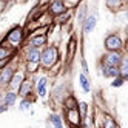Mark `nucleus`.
<instances>
[{
  "mask_svg": "<svg viewBox=\"0 0 128 128\" xmlns=\"http://www.w3.org/2000/svg\"><path fill=\"white\" fill-rule=\"evenodd\" d=\"M96 25H97V16H96V14L86 16V17H85V20L82 22V31H84V34L88 36L91 31L96 28Z\"/></svg>",
  "mask_w": 128,
  "mask_h": 128,
  "instance_id": "nucleus-11",
  "label": "nucleus"
},
{
  "mask_svg": "<svg viewBox=\"0 0 128 128\" xmlns=\"http://www.w3.org/2000/svg\"><path fill=\"white\" fill-rule=\"evenodd\" d=\"M117 70H119V76L124 77L126 80V77H128V57L126 56L122 57L120 63H119V66H117Z\"/></svg>",
  "mask_w": 128,
  "mask_h": 128,
  "instance_id": "nucleus-19",
  "label": "nucleus"
},
{
  "mask_svg": "<svg viewBox=\"0 0 128 128\" xmlns=\"http://www.w3.org/2000/svg\"><path fill=\"white\" fill-rule=\"evenodd\" d=\"M34 100H36V97H32V96L23 97V99L20 100V104H19V110H20V111H26V110H30L31 105L34 104Z\"/></svg>",
  "mask_w": 128,
  "mask_h": 128,
  "instance_id": "nucleus-22",
  "label": "nucleus"
},
{
  "mask_svg": "<svg viewBox=\"0 0 128 128\" xmlns=\"http://www.w3.org/2000/svg\"><path fill=\"white\" fill-rule=\"evenodd\" d=\"M71 16H72V10H66L65 12H62L56 17V23L57 25H63V23H66L71 20Z\"/></svg>",
  "mask_w": 128,
  "mask_h": 128,
  "instance_id": "nucleus-23",
  "label": "nucleus"
},
{
  "mask_svg": "<svg viewBox=\"0 0 128 128\" xmlns=\"http://www.w3.org/2000/svg\"><path fill=\"white\" fill-rule=\"evenodd\" d=\"M113 82H111V86L113 88H119V86H122L124 84H125V79L124 77H120V76H117V77H114V79H111Z\"/></svg>",
  "mask_w": 128,
  "mask_h": 128,
  "instance_id": "nucleus-27",
  "label": "nucleus"
},
{
  "mask_svg": "<svg viewBox=\"0 0 128 128\" xmlns=\"http://www.w3.org/2000/svg\"><path fill=\"white\" fill-rule=\"evenodd\" d=\"M46 43H48V32L46 34H31L28 42H26V46L42 50L43 46H46Z\"/></svg>",
  "mask_w": 128,
  "mask_h": 128,
  "instance_id": "nucleus-6",
  "label": "nucleus"
},
{
  "mask_svg": "<svg viewBox=\"0 0 128 128\" xmlns=\"http://www.w3.org/2000/svg\"><path fill=\"white\" fill-rule=\"evenodd\" d=\"M71 128H82V126H71Z\"/></svg>",
  "mask_w": 128,
  "mask_h": 128,
  "instance_id": "nucleus-34",
  "label": "nucleus"
},
{
  "mask_svg": "<svg viewBox=\"0 0 128 128\" xmlns=\"http://www.w3.org/2000/svg\"><path fill=\"white\" fill-rule=\"evenodd\" d=\"M17 93L16 91H11V90H8L6 93L2 96V104L5 105V106H8V108H11V106H14L16 104H17Z\"/></svg>",
  "mask_w": 128,
  "mask_h": 128,
  "instance_id": "nucleus-15",
  "label": "nucleus"
},
{
  "mask_svg": "<svg viewBox=\"0 0 128 128\" xmlns=\"http://www.w3.org/2000/svg\"><path fill=\"white\" fill-rule=\"evenodd\" d=\"M0 105H2V93H0Z\"/></svg>",
  "mask_w": 128,
  "mask_h": 128,
  "instance_id": "nucleus-33",
  "label": "nucleus"
},
{
  "mask_svg": "<svg viewBox=\"0 0 128 128\" xmlns=\"http://www.w3.org/2000/svg\"><path fill=\"white\" fill-rule=\"evenodd\" d=\"M50 124L52 128H63V119L57 113H51L50 114Z\"/></svg>",
  "mask_w": 128,
  "mask_h": 128,
  "instance_id": "nucleus-20",
  "label": "nucleus"
},
{
  "mask_svg": "<svg viewBox=\"0 0 128 128\" xmlns=\"http://www.w3.org/2000/svg\"><path fill=\"white\" fill-rule=\"evenodd\" d=\"M66 2H70V3H76L77 0H66Z\"/></svg>",
  "mask_w": 128,
  "mask_h": 128,
  "instance_id": "nucleus-32",
  "label": "nucleus"
},
{
  "mask_svg": "<svg viewBox=\"0 0 128 128\" xmlns=\"http://www.w3.org/2000/svg\"><path fill=\"white\" fill-rule=\"evenodd\" d=\"M122 5V0H106V6L110 10H117Z\"/></svg>",
  "mask_w": 128,
  "mask_h": 128,
  "instance_id": "nucleus-28",
  "label": "nucleus"
},
{
  "mask_svg": "<svg viewBox=\"0 0 128 128\" xmlns=\"http://www.w3.org/2000/svg\"><path fill=\"white\" fill-rule=\"evenodd\" d=\"M26 77V72L25 71H20V70H16V72H14V76H12V79H11V82H10V88L11 91H16L17 93V90H19V86H20V84L23 82V79Z\"/></svg>",
  "mask_w": 128,
  "mask_h": 128,
  "instance_id": "nucleus-12",
  "label": "nucleus"
},
{
  "mask_svg": "<svg viewBox=\"0 0 128 128\" xmlns=\"http://www.w3.org/2000/svg\"><path fill=\"white\" fill-rule=\"evenodd\" d=\"M104 46L106 51H122L124 50V42L120 39L119 34H108L105 37V42H104Z\"/></svg>",
  "mask_w": 128,
  "mask_h": 128,
  "instance_id": "nucleus-4",
  "label": "nucleus"
},
{
  "mask_svg": "<svg viewBox=\"0 0 128 128\" xmlns=\"http://www.w3.org/2000/svg\"><path fill=\"white\" fill-rule=\"evenodd\" d=\"M100 128H119V126H117V122H116V119H114L113 116L104 114L102 124H100Z\"/></svg>",
  "mask_w": 128,
  "mask_h": 128,
  "instance_id": "nucleus-18",
  "label": "nucleus"
},
{
  "mask_svg": "<svg viewBox=\"0 0 128 128\" xmlns=\"http://www.w3.org/2000/svg\"><path fill=\"white\" fill-rule=\"evenodd\" d=\"M79 85H80V88H82V91L84 93H90L91 91V84H90V79L85 76V74H79Z\"/></svg>",
  "mask_w": 128,
  "mask_h": 128,
  "instance_id": "nucleus-21",
  "label": "nucleus"
},
{
  "mask_svg": "<svg viewBox=\"0 0 128 128\" xmlns=\"http://www.w3.org/2000/svg\"><path fill=\"white\" fill-rule=\"evenodd\" d=\"M46 8H48V12H50L52 17H57L59 14H62V12L66 11V5H65V2H63V0H51L50 5H48Z\"/></svg>",
  "mask_w": 128,
  "mask_h": 128,
  "instance_id": "nucleus-9",
  "label": "nucleus"
},
{
  "mask_svg": "<svg viewBox=\"0 0 128 128\" xmlns=\"http://www.w3.org/2000/svg\"><path fill=\"white\" fill-rule=\"evenodd\" d=\"M122 57H124L122 51H106L104 56H102L100 63H102V65H106V66H114V68H117L119 63H120V60H122Z\"/></svg>",
  "mask_w": 128,
  "mask_h": 128,
  "instance_id": "nucleus-5",
  "label": "nucleus"
},
{
  "mask_svg": "<svg viewBox=\"0 0 128 128\" xmlns=\"http://www.w3.org/2000/svg\"><path fill=\"white\" fill-rule=\"evenodd\" d=\"M60 52L56 45H46L40 51V66L43 70H52L54 65L59 62Z\"/></svg>",
  "mask_w": 128,
  "mask_h": 128,
  "instance_id": "nucleus-1",
  "label": "nucleus"
},
{
  "mask_svg": "<svg viewBox=\"0 0 128 128\" xmlns=\"http://www.w3.org/2000/svg\"><path fill=\"white\" fill-rule=\"evenodd\" d=\"M12 59H14V57H10V59H2V60H0V70H3L6 65H10V63L12 62Z\"/></svg>",
  "mask_w": 128,
  "mask_h": 128,
  "instance_id": "nucleus-30",
  "label": "nucleus"
},
{
  "mask_svg": "<svg viewBox=\"0 0 128 128\" xmlns=\"http://www.w3.org/2000/svg\"><path fill=\"white\" fill-rule=\"evenodd\" d=\"M85 17H86V5H80L79 11H77V22L82 23L85 20Z\"/></svg>",
  "mask_w": 128,
  "mask_h": 128,
  "instance_id": "nucleus-26",
  "label": "nucleus"
},
{
  "mask_svg": "<svg viewBox=\"0 0 128 128\" xmlns=\"http://www.w3.org/2000/svg\"><path fill=\"white\" fill-rule=\"evenodd\" d=\"M6 110H8V106H5V105L2 104V105H0V114H2L3 111H6Z\"/></svg>",
  "mask_w": 128,
  "mask_h": 128,
  "instance_id": "nucleus-31",
  "label": "nucleus"
},
{
  "mask_svg": "<svg viewBox=\"0 0 128 128\" xmlns=\"http://www.w3.org/2000/svg\"><path fill=\"white\" fill-rule=\"evenodd\" d=\"M16 56V50H11L5 46V45H0V60L2 59H10V57H14Z\"/></svg>",
  "mask_w": 128,
  "mask_h": 128,
  "instance_id": "nucleus-24",
  "label": "nucleus"
},
{
  "mask_svg": "<svg viewBox=\"0 0 128 128\" xmlns=\"http://www.w3.org/2000/svg\"><path fill=\"white\" fill-rule=\"evenodd\" d=\"M80 66H82V74H85V76L88 77V74H90V68H88V63H86V59H85V57L80 59Z\"/></svg>",
  "mask_w": 128,
  "mask_h": 128,
  "instance_id": "nucleus-29",
  "label": "nucleus"
},
{
  "mask_svg": "<svg viewBox=\"0 0 128 128\" xmlns=\"http://www.w3.org/2000/svg\"><path fill=\"white\" fill-rule=\"evenodd\" d=\"M32 88H34V79L25 77L23 82L20 84V86H19V90H17V96H20L22 99L31 96L32 94Z\"/></svg>",
  "mask_w": 128,
  "mask_h": 128,
  "instance_id": "nucleus-8",
  "label": "nucleus"
},
{
  "mask_svg": "<svg viewBox=\"0 0 128 128\" xmlns=\"http://www.w3.org/2000/svg\"><path fill=\"white\" fill-rule=\"evenodd\" d=\"M62 104H63V110H65V111H70V110H76V108H77V99L72 96V94H68L65 99L62 100Z\"/></svg>",
  "mask_w": 128,
  "mask_h": 128,
  "instance_id": "nucleus-17",
  "label": "nucleus"
},
{
  "mask_svg": "<svg viewBox=\"0 0 128 128\" xmlns=\"http://www.w3.org/2000/svg\"><path fill=\"white\" fill-rule=\"evenodd\" d=\"M48 84H50V80H48V76H45V74H40L36 77V82H34V88H36V96H37L39 99L45 100L48 97Z\"/></svg>",
  "mask_w": 128,
  "mask_h": 128,
  "instance_id": "nucleus-3",
  "label": "nucleus"
},
{
  "mask_svg": "<svg viewBox=\"0 0 128 128\" xmlns=\"http://www.w3.org/2000/svg\"><path fill=\"white\" fill-rule=\"evenodd\" d=\"M76 51H77V39H76V36H71L70 42L66 43V63L72 62V59L76 56Z\"/></svg>",
  "mask_w": 128,
  "mask_h": 128,
  "instance_id": "nucleus-13",
  "label": "nucleus"
},
{
  "mask_svg": "<svg viewBox=\"0 0 128 128\" xmlns=\"http://www.w3.org/2000/svg\"><path fill=\"white\" fill-rule=\"evenodd\" d=\"M16 66L12 65V63H10V65H6L3 70H0V88H8L10 86V82L14 76L16 72Z\"/></svg>",
  "mask_w": 128,
  "mask_h": 128,
  "instance_id": "nucleus-7",
  "label": "nucleus"
},
{
  "mask_svg": "<svg viewBox=\"0 0 128 128\" xmlns=\"http://www.w3.org/2000/svg\"><path fill=\"white\" fill-rule=\"evenodd\" d=\"M100 72H102V76L106 77V79H114L119 76V70L114 68V66H106V65H102L100 63Z\"/></svg>",
  "mask_w": 128,
  "mask_h": 128,
  "instance_id": "nucleus-16",
  "label": "nucleus"
},
{
  "mask_svg": "<svg viewBox=\"0 0 128 128\" xmlns=\"http://www.w3.org/2000/svg\"><path fill=\"white\" fill-rule=\"evenodd\" d=\"M23 40H25V31H23V28H22V26H12V28L6 32L5 40L0 45H5V46L17 51V48L22 45Z\"/></svg>",
  "mask_w": 128,
  "mask_h": 128,
  "instance_id": "nucleus-2",
  "label": "nucleus"
},
{
  "mask_svg": "<svg viewBox=\"0 0 128 128\" xmlns=\"http://www.w3.org/2000/svg\"><path fill=\"white\" fill-rule=\"evenodd\" d=\"M25 62L26 63H40V50L25 46Z\"/></svg>",
  "mask_w": 128,
  "mask_h": 128,
  "instance_id": "nucleus-10",
  "label": "nucleus"
},
{
  "mask_svg": "<svg viewBox=\"0 0 128 128\" xmlns=\"http://www.w3.org/2000/svg\"><path fill=\"white\" fill-rule=\"evenodd\" d=\"M77 113L82 120H85L88 116V104L86 102H77Z\"/></svg>",
  "mask_w": 128,
  "mask_h": 128,
  "instance_id": "nucleus-25",
  "label": "nucleus"
},
{
  "mask_svg": "<svg viewBox=\"0 0 128 128\" xmlns=\"http://www.w3.org/2000/svg\"><path fill=\"white\" fill-rule=\"evenodd\" d=\"M65 117L70 124V126H80L82 125V119L77 113V108L76 110H70V111H65Z\"/></svg>",
  "mask_w": 128,
  "mask_h": 128,
  "instance_id": "nucleus-14",
  "label": "nucleus"
}]
</instances>
